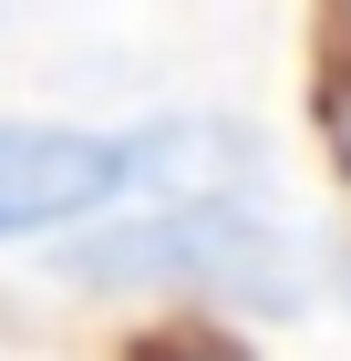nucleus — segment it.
Returning <instances> with one entry per match:
<instances>
[{
  "label": "nucleus",
  "mask_w": 351,
  "mask_h": 361,
  "mask_svg": "<svg viewBox=\"0 0 351 361\" xmlns=\"http://www.w3.org/2000/svg\"><path fill=\"white\" fill-rule=\"evenodd\" d=\"M73 279L104 289H176V300H290V258L258 217L217 207V196H176L145 217H104L62 258Z\"/></svg>",
  "instance_id": "f257e3e1"
},
{
  "label": "nucleus",
  "mask_w": 351,
  "mask_h": 361,
  "mask_svg": "<svg viewBox=\"0 0 351 361\" xmlns=\"http://www.w3.org/2000/svg\"><path fill=\"white\" fill-rule=\"evenodd\" d=\"M155 176L145 135H93V124H0V238H62V227L114 217Z\"/></svg>",
  "instance_id": "f03ea898"
},
{
  "label": "nucleus",
  "mask_w": 351,
  "mask_h": 361,
  "mask_svg": "<svg viewBox=\"0 0 351 361\" xmlns=\"http://www.w3.org/2000/svg\"><path fill=\"white\" fill-rule=\"evenodd\" d=\"M145 361H248L238 341H217V331H176V341H155Z\"/></svg>",
  "instance_id": "7ed1b4c3"
}]
</instances>
